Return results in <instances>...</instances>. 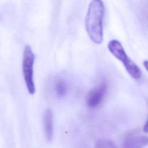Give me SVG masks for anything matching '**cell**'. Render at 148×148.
<instances>
[{
    "label": "cell",
    "instance_id": "obj_1",
    "mask_svg": "<svg viewBox=\"0 0 148 148\" xmlns=\"http://www.w3.org/2000/svg\"><path fill=\"white\" fill-rule=\"evenodd\" d=\"M105 12V8L102 0H91L85 18V28L90 39L96 44L103 42Z\"/></svg>",
    "mask_w": 148,
    "mask_h": 148
},
{
    "label": "cell",
    "instance_id": "obj_2",
    "mask_svg": "<svg viewBox=\"0 0 148 148\" xmlns=\"http://www.w3.org/2000/svg\"><path fill=\"white\" fill-rule=\"evenodd\" d=\"M108 49L111 54L120 61L128 73L135 80H138L142 76L140 68L128 56L123 45L117 40L112 39L108 44Z\"/></svg>",
    "mask_w": 148,
    "mask_h": 148
},
{
    "label": "cell",
    "instance_id": "obj_3",
    "mask_svg": "<svg viewBox=\"0 0 148 148\" xmlns=\"http://www.w3.org/2000/svg\"><path fill=\"white\" fill-rule=\"evenodd\" d=\"M35 55L29 45L25 46L23 57L22 71L23 77L29 94L32 95L35 92V86L34 80V65Z\"/></svg>",
    "mask_w": 148,
    "mask_h": 148
},
{
    "label": "cell",
    "instance_id": "obj_4",
    "mask_svg": "<svg viewBox=\"0 0 148 148\" xmlns=\"http://www.w3.org/2000/svg\"><path fill=\"white\" fill-rule=\"evenodd\" d=\"M106 85L102 83L98 87L90 90L86 97V103L91 108L97 107L102 101L106 91Z\"/></svg>",
    "mask_w": 148,
    "mask_h": 148
},
{
    "label": "cell",
    "instance_id": "obj_5",
    "mask_svg": "<svg viewBox=\"0 0 148 148\" xmlns=\"http://www.w3.org/2000/svg\"><path fill=\"white\" fill-rule=\"evenodd\" d=\"M148 145V136L132 132L127 135L123 142V147L125 148H138Z\"/></svg>",
    "mask_w": 148,
    "mask_h": 148
},
{
    "label": "cell",
    "instance_id": "obj_6",
    "mask_svg": "<svg viewBox=\"0 0 148 148\" xmlns=\"http://www.w3.org/2000/svg\"><path fill=\"white\" fill-rule=\"evenodd\" d=\"M43 127L46 139L50 141L53 136V114L51 109L46 110L43 115Z\"/></svg>",
    "mask_w": 148,
    "mask_h": 148
},
{
    "label": "cell",
    "instance_id": "obj_7",
    "mask_svg": "<svg viewBox=\"0 0 148 148\" xmlns=\"http://www.w3.org/2000/svg\"><path fill=\"white\" fill-rule=\"evenodd\" d=\"M55 91L57 97H64L68 91L66 82L62 79L58 80L55 84Z\"/></svg>",
    "mask_w": 148,
    "mask_h": 148
},
{
    "label": "cell",
    "instance_id": "obj_8",
    "mask_svg": "<svg viewBox=\"0 0 148 148\" xmlns=\"http://www.w3.org/2000/svg\"><path fill=\"white\" fill-rule=\"evenodd\" d=\"M95 147H116V146L114 143L108 139H99L96 142Z\"/></svg>",
    "mask_w": 148,
    "mask_h": 148
},
{
    "label": "cell",
    "instance_id": "obj_9",
    "mask_svg": "<svg viewBox=\"0 0 148 148\" xmlns=\"http://www.w3.org/2000/svg\"><path fill=\"white\" fill-rule=\"evenodd\" d=\"M143 130L144 131V132L145 133H148V117H147V119L143 126Z\"/></svg>",
    "mask_w": 148,
    "mask_h": 148
},
{
    "label": "cell",
    "instance_id": "obj_10",
    "mask_svg": "<svg viewBox=\"0 0 148 148\" xmlns=\"http://www.w3.org/2000/svg\"><path fill=\"white\" fill-rule=\"evenodd\" d=\"M143 64L146 71L148 72V60H145L143 62Z\"/></svg>",
    "mask_w": 148,
    "mask_h": 148
}]
</instances>
